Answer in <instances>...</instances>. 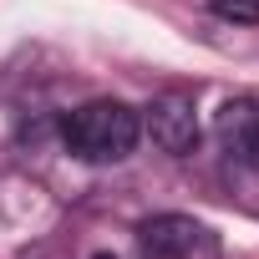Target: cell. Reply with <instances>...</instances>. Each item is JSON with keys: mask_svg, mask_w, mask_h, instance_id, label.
Masks as SVG:
<instances>
[{"mask_svg": "<svg viewBox=\"0 0 259 259\" xmlns=\"http://www.w3.org/2000/svg\"><path fill=\"white\" fill-rule=\"evenodd\" d=\"M213 133L244 168L259 173V97H229L213 117Z\"/></svg>", "mask_w": 259, "mask_h": 259, "instance_id": "cell-4", "label": "cell"}, {"mask_svg": "<svg viewBox=\"0 0 259 259\" xmlns=\"http://www.w3.org/2000/svg\"><path fill=\"white\" fill-rule=\"evenodd\" d=\"M208 11L219 16V21H259V0H208Z\"/></svg>", "mask_w": 259, "mask_h": 259, "instance_id": "cell-5", "label": "cell"}, {"mask_svg": "<svg viewBox=\"0 0 259 259\" xmlns=\"http://www.w3.org/2000/svg\"><path fill=\"white\" fill-rule=\"evenodd\" d=\"M198 239H203V229H198V219H188V213H153V219L138 224V249H143V259H188V254L198 249Z\"/></svg>", "mask_w": 259, "mask_h": 259, "instance_id": "cell-3", "label": "cell"}, {"mask_svg": "<svg viewBox=\"0 0 259 259\" xmlns=\"http://www.w3.org/2000/svg\"><path fill=\"white\" fill-rule=\"evenodd\" d=\"M138 138H143V117L117 97H97L61 117V143L81 163H122L138 148Z\"/></svg>", "mask_w": 259, "mask_h": 259, "instance_id": "cell-1", "label": "cell"}, {"mask_svg": "<svg viewBox=\"0 0 259 259\" xmlns=\"http://www.w3.org/2000/svg\"><path fill=\"white\" fill-rule=\"evenodd\" d=\"M92 259H112V254H92Z\"/></svg>", "mask_w": 259, "mask_h": 259, "instance_id": "cell-6", "label": "cell"}, {"mask_svg": "<svg viewBox=\"0 0 259 259\" xmlns=\"http://www.w3.org/2000/svg\"><path fill=\"white\" fill-rule=\"evenodd\" d=\"M143 127H148V138H153L163 153H173V158H188V153L198 148V107H193L188 92H163V97H153L148 112H143Z\"/></svg>", "mask_w": 259, "mask_h": 259, "instance_id": "cell-2", "label": "cell"}]
</instances>
